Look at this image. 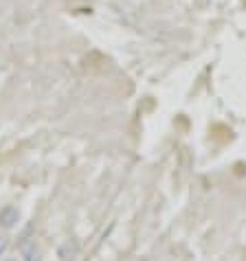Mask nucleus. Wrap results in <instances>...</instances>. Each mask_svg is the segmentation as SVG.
<instances>
[{
	"instance_id": "obj_3",
	"label": "nucleus",
	"mask_w": 246,
	"mask_h": 261,
	"mask_svg": "<svg viewBox=\"0 0 246 261\" xmlns=\"http://www.w3.org/2000/svg\"><path fill=\"white\" fill-rule=\"evenodd\" d=\"M3 248H5V239L0 237V252H3Z\"/></svg>"
},
{
	"instance_id": "obj_1",
	"label": "nucleus",
	"mask_w": 246,
	"mask_h": 261,
	"mask_svg": "<svg viewBox=\"0 0 246 261\" xmlns=\"http://www.w3.org/2000/svg\"><path fill=\"white\" fill-rule=\"evenodd\" d=\"M18 220H20V211L16 206H5L3 211H0V226L3 228H13L18 224Z\"/></svg>"
},
{
	"instance_id": "obj_2",
	"label": "nucleus",
	"mask_w": 246,
	"mask_h": 261,
	"mask_svg": "<svg viewBox=\"0 0 246 261\" xmlns=\"http://www.w3.org/2000/svg\"><path fill=\"white\" fill-rule=\"evenodd\" d=\"M20 250H22L24 261H38V250H35V244L24 242L22 246H20Z\"/></svg>"
},
{
	"instance_id": "obj_4",
	"label": "nucleus",
	"mask_w": 246,
	"mask_h": 261,
	"mask_svg": "<svg viewBox=\"0 0 246 261\" xmlns=\"http://www.w3.org/2000/svg\"><path fill=\"white\" fill-rule=\"evenodd\" d=\"M7 261H16V259H7Z\"/></svg>"
}]
</instances>
